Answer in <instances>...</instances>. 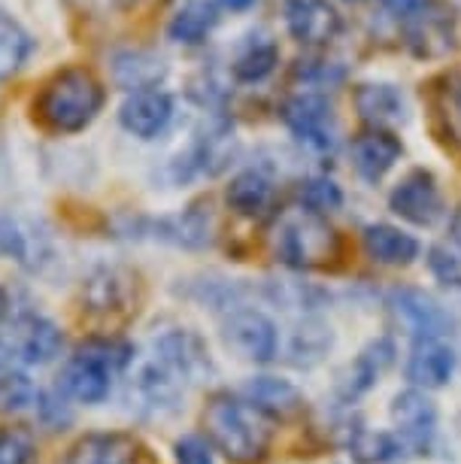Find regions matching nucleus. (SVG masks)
<instances>
[{"label":"nucleus","instance_id":"1","mask_svg":"<svg viewBox=\"0 0 461 464\" xmlns=\"http://www.w3.org/2000/svg\"><path fill=\"white\" fill-rule=\"evenodd\" d=\"M107 92L98 76L85 67H67L43 85L34 101L37 119L55 134H80L98 119Z\"/></svg>","mask_w":461,"mask_h":464},{"label":"nucleus","instance_id":"2","mask_svg":"<svg viewBox=\"0 0 461 464\" xmlns=\"http://www.w3.org/2000/svg\"><path fill=\"white\" fill-rule=\"evenodd\" d=\"M204 425L213 446L237 464H252L264 459L271 443V422L267 413L252 407L249 401L216 395L204 410Z\"/></svg>","mask_w":461,"mask_h":464},{"label":"nucleus","instance_id":"3","mask_svg":"<svg viewBox=\"0 0 461 464\" xmlns=\"http://www.w3.org/2000/svg\"><path fill=\"white\" fill-rule=\"evenodd\" d=\"M271 246L274 256L294 270H310L331 265L341 252V237L334 234V227L325 222V216H316L310 209H285L283 216H276L274 231H271Z\"/></svg>","mask_w":461,"mask_h":464},{"label":"nucleus","instance_id":"4","mask_svg":"<svg viewBox=\"0 0 461 464\" xmlns=\"http://www.w3.org/2000/svg\"><path fill=\"white\" fill-rule=\"evenodd\" d=\"M186 376L152 349L149 358H143L137 364L134 376H130L128 395L137 404V410H143L149 416H164L179 407L182 395H186Z\"/></svg>","mask_w":461,"mask_h":464},{"label":"nucleus","instance_id":"5","mask_svg":"<svg viewBox=\"0 0 461 464\" xmlns=\"http://www.w3.org/2000/svg\"><path fill=\"white\" fill-rule=\"evenodd\" d=\"M283 121L303 146L312 149V152H331L337 143L334 107H331V101L319 92L292 94V98L283 103Z\"/></svg>","mask_w":461,"mask_h":464},{"label":"nucleus","instance_id":"6","mask_svg":"<svg viewBox=\"0 0 461 464\" xmlns=\"http://www.w3.org/2000/svg\"><path fill=\"white\" fill-rule=\"evenodd\" d=\"M222 337L234 355L255 364H267L280 349V331L264 313L252 310V306H237L225 316Z\"/></svg>","mask_w":461,"mask_h":464},{"label":"nucleus","instance_id":"7","mask_svg":"<svg viewBox=\"0 0 461 464\" xmlns=\"http://www.w3.org/2000/svg\"><path fill=\"white\" fill-rule=\"evenodd\" d=\"M404 43L416 58H425V61L447 58L449 52H456V46H458L456 13H452L447 4H437V0H434L428 10H422L407 19Z\"/></svg>","mask_w":461,"mask_h":464},{"label":"nucleus","instance_id":"8","mask_svg":"<svg viewBox=\"0 0 461 464\" xmlns=\"http://www.w3.org/2000/svg\"><path fill=\"white\" fill-rule=\"evenodd\" d=\"M391 213L413 225H434L443 216V198L437 188V179L428 170H410L407 177L391 188L389 195Z\"/></svg>","mask_w":461,"mask_h":464},{"label":"nucleus","instance_id":"9","mask_svg":"<svg viewBox=\"0 0 461 464\" xmlns=\"http://www.w3.org/2000/svg\"><path fill=\"white\" fill-rule=\"evenodd\" d=\"M285 28L301 46H328L341 37L343 19L331 0H292L285 10Z\"/></svg>","mask_w":461,"mask_h":464},{"label":"nucleus","instance_id":"10","mask_svg":"<svg viewBox=\"0 0 461 464\" xmlns=\"http://www.w3.org/2000/svg\"><path fill=\"white\" fill-rule=\"evenodd\" d=\"M173 119V98L161 89L130 92L119 107V121L128 134L140 140H155L168 130Z\"/></svg>","mask_w":461,"mask_h":464},{"label":"nucleus","instance_id":"11","mask_svg":"<svg viewBox=\"0 0 461 464\" xmlns=\"http://www.w3.org/2000/svg\"><path fill=\"white\" fill-rule=\"evenodd\" d=\"M64 464H158L130 434H89L67 452Z\"/></svg>","mask_w":461,"mask_h":464},{"label":"nucleus","instance_id":"12","mask_svg":"<svg viewBox=\"0 0 461 464\" xmlns=\"http://www.w3.org/2000/svg\"><path fill=\"white\" fill-rule=\"evenodd\" d=\"M391 310L404 322L416 340H443L452 331L449 313L419 288H398L391 295Z\"/></svg>","mask_w":461,"mask_h":464},{"label":"nucleus","instance_id":"13","mask_svg":"<svg viewBox=\"0 0 461 464\" xmlns=\"http://www.w3.org/2000/svg\"><path fill=\"white\" fill-rule=\"evenodd\" d=\"M391 419H395L398 434H401V446L413 452L428 450L434 428H437V410L425 398V392L419 389L401 392V395L391 401Z\"/></svg>","mask_w":461,"mask_h":464},{"label":"nucleus","instance_id":"14","mask_svg":"<svg viewBox=\"0 0 461 464\" xmlns=\"http://www.w3.org/2000/svg\"><path fill=\"white\" fill-rule=\"evenodd\" d=\"M350 155H352V168L359 170V177L368 182H377L395 168V161L404 155V146L391 130L370 128V130H361V134L352 140Z\"/></svg>","mask_w":461,"mask_h":464},{"label":"nucleus","instance_id":"15","mask_svg":"<svg viewBox=\"0 0 461 464\" xmlns=\"http://www.w3.org/2000/svg\"><path fill=\"white\" fill-rule=\"evenodd\" d=\"M352 103L359 110V116L368 121L370 128L389 130L391 125L407 119V101L398 85L391 82H361L355 85Z\"/></svg>","mask_w":461,"mask_h":464},{"label":"nucleus","instance_id":"16","mask_svg":"<svg viewBox=\"0 0 461 464\" xmlns=\"http://www.w3.org/2000/svg\"><path fill=\"white\" fill-rule=\"evenodd\" d=\"M61 331L43 316H22L13 328L10 346L13 355H19L24 364H49L61 353Z\"/></svg>","mask_w":461,"mask_h":464},{"label":"nucleus","instance_id":"17","mask_svg":"<svg viewBox=\"0 0 461 464\" xmlns=\"http://www.w3.org/2000/svg\"><path fill=\"white\" fill-rule=\"evenodd\" d=\"M431 116L443 143L461 155V73H443L434 80Z\"/></svg>","mask_w":461,"mask_h":464},{"label":"nucleus","instance_id":"18","mask_svg":"<svg viewBox=\"0 0 461 464\" xmlns=\"http://www.w3.org/2000/svg\"><path fill=\"white\" fill-rule=\"evenodd\" d=\"M456 371V353L443 340H416L410 362H407V376L419 389H440L449 382Z\"/></svg>","mask_w":461,"mask_h":464},{"label":"nucleus","instance_id":"19","mask_svg":"<svg viewBox=\"0 0 461 464\" xmlns=\"http://www.w3.org/2000/svg\"><path fill=\"white\" fill-rule=\"evenodd\" d=\"M219 24V6L213 0H188L168 24V37L179 46H201Z\"/></svg>","mask_w":461,"mask_h":464},{"label":"nucleus","instance_id":"20","mask_svg":"<svg viewBox=\"0 0 461 464\" xmlns=\"http://www.w3.org/2000/svg\"><path fill=\"white\" fill-rule=\"evenodd\" d=\"M364 252L377 265H410L419 256V243L395 225L364 227Z\"/></svg>","mask_w":461,"mask_h":464},{"label":"nucleus","instance_id":"21","mask_svg":"<svg viewBox=\"0 0 461 464\" xmlns=\"http://www.w3.org/2000/svg\"><path fill=\"white\" fill-rule=\"evenodd\" d=\"M225 198H228V207L234 213L255 218L274 207V182L261 170H243L231 179Z\"/></svg>","mask_w":461,"mask_h":464},{"label":"nucleus","instance_id":"22","mask_svg":"<svg viewBox=\"0 0 461 464\" xmlns=\"http://www.w3.org/2000/svg\"><path fill=\"white\" fill-rule=\"evenodd\" d=\"M246 398L252 407H258L267 416H294L303 410L301 392L292 382L274 380V376H255L246 385Z\"/></svg>","mask_w":461,"mask_h":464},{"label":"nucleus","instance_id":"23","mask_svg":"<svg viewBox=\"0 0 461 464\" xmlns=\"http://www.w3.org/2000/svg\"><path fill=\"white\" fill-rule=\"evenodd\" d=\"M112 73H116V82L121 89L143 92V89H158L168 67H164L161 58L149 55V52H121L116 64H112Z\"/></svg>","mask_w":461,"mask_h":464},{"label":"nucleus","instance_id":"24","mask_svg":"<svg viewBox=\"0 0 461 464\" xmlns=\"http://www.w3.org/2000/svg\"><path fill=\"white\" fill-rule=\"evenodd\" d=\"M34 37L24 31L22 22H15L10 13H0V80H10L13 73L28 64L34 55Z\"/></svg>","mask_w":461,"mask_h":464},{"label":"nucleus","instance_id":"25","mask_svg":"<svg viewBox=\"0 0 461 464\" xmlns=\"http://www.w3.org/2000/svg\"><path fill=\"white\" fill-rule=\"evenodd\" d=\"M280 64V46L274 40H252L249 46L237 52V58L231 61V76L237 82H264Z\"/></svg>","mask_w":461,"mask_h":464},{"label":"nucleus","instance_id":"26","mask_svg":"<svg viewBox=\"0 0 461 464\" xmlns=\"http://www.w3.org/2000/svg\"><path fill=\"white\" fill-rule=\"evenodd\" d=\"M161 227V237H168L173 243H182V246H206L213 240V222H210V213L204 209H186L182 216H173V218H164L158 225Z\"/></svg>","mask_w":461,"mask_h":464},{"label":"nucleus","instance_id":"27","mask_svg":"<svg viewBox=\"0 0 461 464\" xmlns=\"http://www.w3.org/2000/svg\"><path fill=\"white\" fill-rule=\"evenodd\" d=\"M85 304H89L91 313H101V316L128 310V283H121L116 270H101L85 285Z\"/></svg>","mask_w":461,"mask_h":464},{"label":"nucleus","instance_id":"28","mask_svg":"<svg viewBox=\"0 0 461 464\" xmlns=\"http://www.w3.org/2000/svg\"><path fill=\"white\" fill-rule=\"evenodd\" d=\"M37 398L40 392L22 371L0 367V410L4 413H22V410L37 404Z\"/></svg>","mask_w":461,"mask_h":464},{"label":"nucleus","instance_id":"29","mask_svg":"<svg viewBox=\"0 0 461 464\" xmlns=\"http://www.w3.org/2000/svg\"><path fill=\"white\" fill-rule=\"evenodd\" d=\"M341 204H343V191H341V186H337L334 179L312 177V179L301 182V207L310 209V213L325 216V213L341 209Z\"/></svg>","mask_w":461,"mask_h":464},{"label":"nucleus","instance_id":"30","mask_svg":"<svg viewBox=\"0 0 461 464\" xmlns=\"http://www.w3.org/2000/svg\"><path fill=\"white\" fill-rule=\"evenodd\" d=\"M328 346H331V328H325L316 319H307L298 331H294L292 355H298L294 358L298 364H312L325 355Z\"/></svg>","mask_w":461,"mask_h":464},{"label":"nucleus","instance_id":"31","mask_svg":"<svg viewBox=\"0 0 461 464\" xmlns=\"http://www.w3.org/2000/svg\"><path fill=\"white\" fill-rule=\"evenodd\" d=\"M37 455V440L28 428H0V464H31Z\"/></svg>","mask_w":461,"mask_h":464},{"label":"nucleus","instance_id":"32","mask_svg":"<svg viewBox=\"0 0 461 464\" xmlns=\"http://www.w3.org/2000/svg\"><path fill=\"white\" fill-rule=\"evenodd\" d=\"M352 450L355 455H359L361 461H389V459H395V452H398V446L391 443V437L386 434H368V431H359V437H355V443H352Z\"/></svg>","mask_w":461,"mask_h":464},{"label":"nucleus","instance_id":"33","mask_svg":"<svg viewBox=\"0 0 461 464\" xmlns=\"http://www.w3.org/2000/svg\"><path fill=\"white\" fill-rule=\"evenodd\" d=\"M428 265H431V274L437 276L443 285L461 288V256L449 252L447 246H434L428 252Z\"/></svg>","mask_w":461,"mask_h":464},{"label":"nucleus","instance_id":"34","mask_svg":"<svg viewBox=\"0 0 461 464\" xmlns=\"http://www.w3.org/2000/svg\"><path fill=\"white\" fill-rule=\"evenodd\" d=\"M298 80L310 82V85H325V82H337L343 80V67L331 64V61H301V67L294 70Z\"/></svg>","mask_w":461,"mask_h":464},{"label":"nucleus","instance_id":"35","mask_svg":"<svg viewBox=\"0 0 461 464\" xmlns=\"http://www.w3.org/2000/svg\"><path fill=\"white\" fill-rule=\"evenodd\" d=\"M177 464H213V446L197 434L182 437L177 443Z\"/></svg>","mask_w":461,"mask_h":464},{"label":"nucleus","instance_id":"36","mask_svg":"<svg viewBox=\"0 0 461 464\" xmlns=\"http://www.w3.org/2000/svg\"><path fill=\"white\" fill-rule=\"evenodd\" d=\"M382 10H389L391 15H398V19H410V15L428 10L434 0H379Z\"/></svg>","mask_w":461,"mask_h":464},{"label":"nucleus","instance_id":"37","mask_svg":"<svg viewBox=\"0 0 461 464\" xmlns=\"http://www.w3.org/2000/svg\"><path fill=\"white\" fill-rule=\"evenodd\" d=\"M449 237L456 246H461V204L456 207V213H452V218H449Z\"/></svg>","mask_w":461,"mask_h":464},{"label":"nucleus","instance_id":"38","mask_svg":"<svg viewBox=\"0 0 461 464\" xmlns=\"http://www.w3.org/2000/svg\"><path fill=\"white\" fill-rule=\"evenodd\" d=\"M219 4L225 6V10H231V13H246V10H252V6L258 4V0H219Z\"/></svg>","mask_w":461,"mask_h":464},{"label":"nucleus","instance_id":"39","mask_svg":"<svg viewBox=\"0 0 461 464\" xmlns=\"http://www.w3.org/2000/svg\"><path fill=\"white\" fill-rule=\"evenodd\" d=\"M10 362H13V353H10V346L0 340V367H10Z\"/></svg>","mask_w":461,"mask_h":464},{"label":"nucleus","instance_id":"40","mask_svg":"<svg viewBox=\"0 0 461 464\" xmlns=\"http://www.w3.org/2000/svg\"><path fill=\"white\" fill-rule=\"evenodd\" d=\"M6 310H10V295H6L4 288H0V319L6 316Z\"/></svg>","mask_w":461,"mask_h":464},{"label":"nucleus","instance_id":"41","mask_svg":"<svg viewBox=\"0 0 461 464\" xmlns=\"http://www.w3.org/2000/svg\"><path fill=\"white\" fill-rule=\"evenodd\" d=\"M350 4H359V0H350Z\"/></svg>","mask_w":461,"mask_h":464}]
</instances>
